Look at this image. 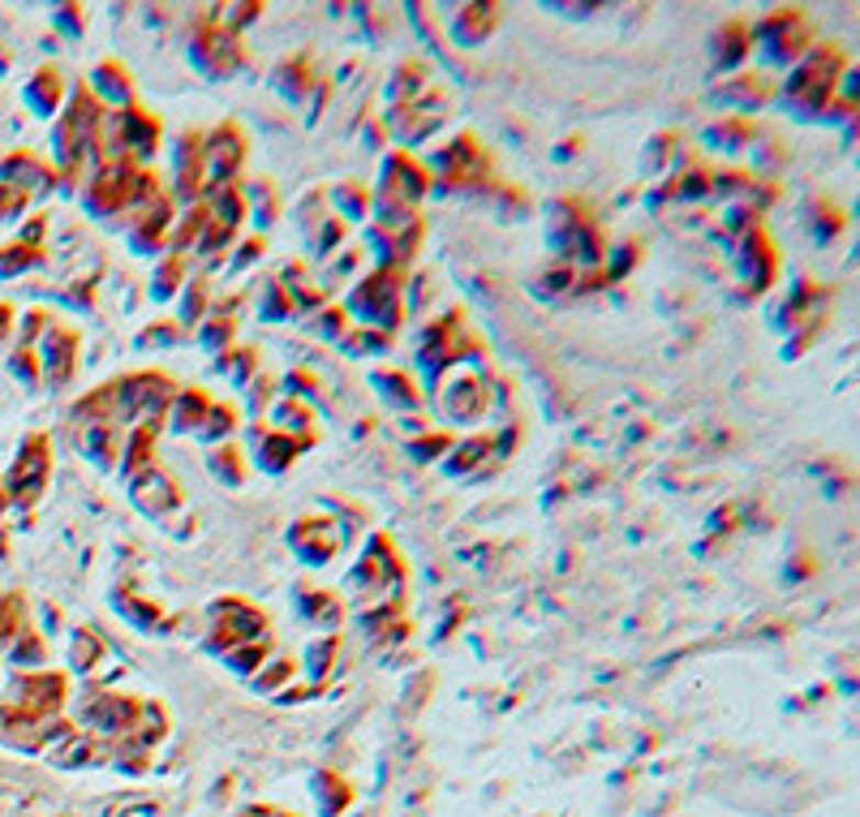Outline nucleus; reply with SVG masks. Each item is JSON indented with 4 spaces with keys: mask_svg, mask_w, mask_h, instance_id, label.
Listing matches in <instances>:
<instances>
[{
    "mask_svg": "<svg viewBox=\"0 0 860 817\" xmlns=\"http://www.w3.org/2000/svg\"><path fill=\"white\" fill-rule=\"evenodd\" d=\"M224 13H228V18H254V13H258V4H233V9H224ZM237 26H242V22H228V26H224V31H228V35H233V31H237Z\"/></svg>",
    "mask_w": 860,
    "mask_h": 817,
    "instance_id": "nucleus-22",
    "label": "nucleus"
},
{
    "mask_svg": "<svg viewBox=\"0 0 860 817\" xmlns=\"http://www.w3.org/2000/svg\"><path fill=\"white\" fill-rule=\"evenodd\" d=\"M258 659H263V646H250V641H246V646L233 654V667L246 675V671H254V663H258Z\"/></svg>",
    "mask_w": 860,
    "mask_h": 817,
    "instance_id": "nucleus-21",
    "label": "nucleus"
},
{
    "mask_svg": "<svg viewBox=\"0 0 860 817\" xmlns=\"http://www.w3.org/2000/svg\"><path fill=\"white\" fill-rule=\"evenodd\" d=\"M4 504H9V491H4V482H0V508H4Z\"/></svg>",
    "mask_w": 860,
    "mask_h": 817,
    "instance_id": "nucleus-24",
    "label": "nucleus"
},
{
    "mask_svg": "<svg viewBox=\"0 0 860 817\" xmlns=\"http://www.w3.org/2000/svg\"><path fill=\"white\" fill-rule=\"evenodd\" d=\"M379 190H383V194H379V203L409 211V206L426 194V172H422L413 159H405V155H392V159H388V168H383Z\"/></svg>",
    "mask_w": 860,
    "mask_h": 817,
    "instance_id": "nucleus-2",
    "label": "nucleus"
},
{
    "mask_svg": "<svg viewBox=\"0 0 860 817\" xmlns=\"http://www.w3.org/2000/svg\"><path fill=\"white\" fill-rule=\"evenodd\" d=\"M96 87H100V91H96L100 100L130 103V78H125L116 65H100V69H96Z\"/></svg>",
    "mask_w": 860,
    "mask_h": 817,
    "instance_id": "nucleus-9",
    "label": "nucleus"
},
{
    "mask_svg": "<svg viewBox=\"0 0 860 817\" xmlns=\"http://www.w3.org/2000/svg\"><path fill=\"white\" fill-rule=\"evenodd\" d=\"M177 405V417H172V426L177 430H194V426H203V417H206V408H211V401H203L199 392H186L181 401H172Z\"/></svg>",
    "mask_w": 860,
    "mask_h": 817,
    "instance_id": "nucleus-11",
    "label": "nucleus"
},
{
    "mask_svg": "<svg viewBox=\"0 0 860 817\" xmlns=\"http://www.w3.org/2000/svg\"><path fill=\"white\" fill-rule=\"evenodd\" d=\"M100 654H103V641H96L91 633H78L74 637V671H91Z\"/></svg>",
    "mask_w": 860,
    "mask_h": 817,
    "instance_id": "nucleus-15",
    "label": "nucleus"
},
{
    "mask_svg": "<svg viewBox=\"0 0 860 817\" xmlns=\"http://www.w3.org/2000/svg\"><path fill=\"white\" fill-rule=\"evenodd\" d=\"M177 284H181V262H177V258H168V262L159 267V276H155V298L164 302L168 293H177Z\"/></svg>",
    "mask_w": 860,
    "mask_h": 817,
    "instance_id": "nucleus-17",
    "label": "nucleus"
},
{
    "mask_svg": "<svg viewBox=\"0 0 860 817\" xmlns=\"http://www.w3.org/2000/svg\"><path fill=\"white\" fill-rule=\"evenodd\" d=\"M199 60H203L206 74H233L237 69V60H242V48H237V40L228 35V31H220V26H206V35L199 40Z\"/></svg>",
    "mask_w": 860,
    "mask_h": 817,
    "instance_id": "nucleus-5",
    "label": "nucleus"
},
{
    "mask_svg": "<svg viewBox=\"0 0 860 817\" xmlns=\"http://www.w3.org/2000/svg\"><path fill=\"white\" fill-rule=\"evenodd\" d=\"M22 624H26L22 598H0V646H13L18 633H22Z\"/></svg>",
    "mask_w": 860,
    "mask_h": 817,
    "instance_id": "nucleus-12",
    "label": "nucleus"
},
{
    "mask_svg": "<svg viewBox=\"0 0 860 817\" xmlns=\"http://www.w3.org/2000/svg\"><path fill=\"white\" fill-rule=\"evenodd\" d=\"M211 211H215V224L233 233L242 224V215H246V199H242L237 186H215V190H206V215Z\"/></svg>",
    "mask_w": 860,
    "mask_h": 817,
    "instance_id": "nucleus-8",
    "label": "nucleus"
},
{
    "mask_svg": "<svg viewBox=\"0 0 860 817\" xmlns=\"http://www.w3.org/2000/svg\"><path fill=\"white\" fill-rule=\"evenodd\" d=\"M44 478H48V444H44V439H31V444L22 448L18 465H13V473H9V486H4V491H13V500H18V504H31V500H40Z\"/></svg>",
    "mask_w": 860,
    "mask_h": 817,
    "instance_id": "nucleus-3",
    "label": "nucleus"
},
{
    "mask_svg": "<svg viewBox=\"0 0 860 817\" xmlns=\"http://www.w3.org/2000/svg\"><path fill=\"white\" fill-rule=\"evenodd\" d=\"M233 422H237V413L233 408H224V405H211L206 408V417H203V439H224L228 430H233Z\"/></svg>",
    "mask_w": 860,
    "mask_h": 817,
    "instance_id": "nucleus-14",
    "label": "nucleus"
},
{
    "mask_svg": "<svg viewBox=\"0 0 860 817\" xmlns=\"http://www.w3.org/2000/svg\"><path fill=\"white\" fill-rule=\"evenodd\" d=\"M9 318H13V310H9V306H0V336L9 332Z\"/></svg>",
    "mask_w": 860,
    "mask_h": 817,
    "instance_id": "nucleus-23",
    "label": "nucleus"
},
{
    "mask_svg": "<svg viewBox=\"0 0 860 817\" xmlns=\"http://www.w3.org/2000/svg\"><path fill=\"white\" fill-rule=\"evenodd\" d=\"M44 659V641L40 637H22V641H13V663H40Z\"/></svg>",
    "mask_w": 860,
    "mask_h": 817,
    "instance_id": "nucleus-18",
    "label": "nucleus"
},
{
    "mask_svg": "<svg viewBox=\"0 0 860 817\" xmlns=\"http://www.w3.org/2000/svg\"><path fill=\"white\" fill-rule=\"evenodd\" d=\"M134 500L143 504L147 512H168L177 508V482L168 478V473H159V469H147L138 482H134Z\"/></svg>",
    "mask_w": 860,
    "mask_h": 817,
    "instance_id": "nucleus-7",
    "label": "nucleus"
},
{
    "mask_svg": "<svg viewBox=\"0 0 860 817\" xmlns=\"http://www.w3.org/2000/svg\"><path fill=\"white\" fill-rule=\"evenodd\" d=\"M242 155H246V143L228 125L215 130L211 138H203V194L215 190V186H228L242 172Z\"/></svg>",
    "mask_w": 860,
    "mask_h": 817,
    "instance_id": "nucleus-1",
    "label": "nucleus"
},
{
    "mask_svg": "<svg viewBox=\"0 0 860 817\" xmlns=\"http://www.w3.org/2000/svg\"><path fill=\"white\" fill-rule=\"evenodd\" d=\"M26 206V194H18L13 186H0V220H13Z\"/></svg>",
    "mask_w": 860,
    "mask_h": 817,
    "instance_id": "nucleus-20",
    "label": "nucleus"
},
{
    "mask_svg": "<svg viewBox=\"0 0 860 817\" xmlns=\"http://www.w3.org/2000/svg\"><path fill=\"white\" fill-rule=\"evenodd\" d=\"M152 435H155V426H143V430H134V439H130V457H125V469H130V473H138V478H143L147 469H155V465H152V444H155Z\"/></svg>",
    "mask_w": 860,
    "mask_h": 817,
    "instance_id": "nucleus-10",
    "label": "nucleus"
},
{
    "mask_svg": "<svg viewBox=\"0 0 860 817\" xmlns=\"http://www.w3.org/2000/svg\"><path fill=\"white\" fill-rule=\"evenodd\" d=\"M74 354H78V336L65 327H52L44 340V366H48V383H65L74 374Z\"/></svg>",
    "mask_w": 860,
    "mask_h": 817,
    "instance_id": "nucleus-6",
    "label": "nucleus"
},
{
    "mask_svg": "<svg viewBox=\"0 0 860 817\" xmlns=\"http://www.w3.org/2000/svg\"><path fill=\"white\" fill-rule=\"evenodd\" d=\"M293 452H298V444H284V435H276V444H263V460L276 465V469L293 457Z\"/></svg>",
    "mask_w": 860,
    "mask_h": 817,
    "instance_id": "nucleus-19",
    "label": "nucleus"
},
{
    "mask_svg": "<svg viewBox=\"0 0 860 817\" xmlns=\"http://www.w3.org/2000/svg\"><path fill=\"white\" fill-rule=\"evenodd\" d=\"M0 186H13L18 194H44L52 190V168L44 164H35L31 155H9L4 164H0Z\"/></svg>",
    "mask_w": 860,
    "mask_h": 817,
    "instance_id": "nucleus-4",
    "label": "nucleus"
},
{
    "mask_svg": "<svg viewBox=\"0 0 860 817\" xmlns=\"http://www.w3.org/2000/svg\"><path fill=\"white\" fill-rule=\"evenodd\" d=\"M31 262H40V255H35L31 246H13V250L0 255V276H18V271H26Z\"/></svg>",
    "mask_w": 860,
    "mask_h": 817,
    "instance_id": "nucleus-16",
    "label": "nucleus"
},
{
    "mask_svg": "<svg viewBox=\"0 0 860 817\" xmlns=\"http://www.w3.org/2000/svg\"><path fill=\"white\" fill-rule=\"evenodd\" d=\"M31 103H35V112H52L56 103H60V78L44 69L35 82H31Z\"/></svg>",
    "mask_w": 860,
    "mask_h": 817,
    "instance_id": "nucleus-13",
    "label": "nucleus"
}]
</instances>
